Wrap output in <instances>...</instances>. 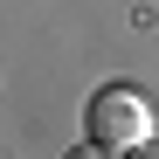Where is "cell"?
Listing matches in <instances>:
<instances>
[{
    "label": "cell",
    "instance_id": "cell-3",
    "mask_svg": "<svg viewBox=\"0 0 159 159\" xmlns=\"http://www.w3.org/2000/svg\"><path fill=\"white\" fill-rule=\"evenodd\" d=\"M125 159H159V131H152V139H139V145H131Z\"/></svg>",
    "mask_w": 159,
    "mask_h": 159
},
{
    "label": "cell",
    "instance_id": "cell-1",
    "mask_svg": "<svg viewBox=\"0 0 159 159\" xmlns=\"http://www.w3.org/2000/svg\"><path fill=\"white\" fill-rule=\"evenodd\" d=\"M152 104L131 90V83H104V90H90V104H83V139H97V145H111V152H131L139 139H152Z\"/></svg>",
    "mask_w": 159,
    "mask_h": 159
},
{
    "label": "cell",
    "instance_id": "cell-2",
    "mask_svg": "<svg viewBox=\"0 0 159 159\" xmlns=\"http://www.w3.org/2000/svg\"><path fill=\"white\" fill-rule=\"evenodd\" d=\"M62 159H125V152H111V145H97V139H83V145H69Z\"/></svg>",
    "mask_w": 159,
    "mask_h": 159
}]
</instances>
